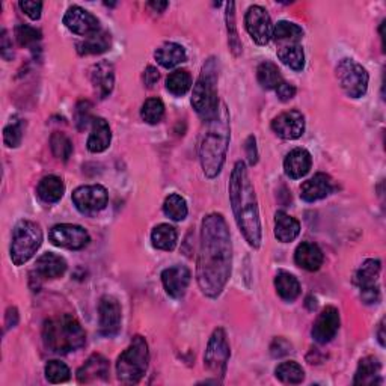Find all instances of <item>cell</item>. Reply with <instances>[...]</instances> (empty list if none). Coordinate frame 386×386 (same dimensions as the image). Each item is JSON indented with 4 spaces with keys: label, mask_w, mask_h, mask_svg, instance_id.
I'll return each instance as SVG.
<instances>
[{
    "label": "cell",
    "mask_w": 386,
    "mask_h": 386,
    "mask_svg": "<svg viewBox=\"0 0 386 386\" xmlns=\"http://www.w3.org/2000/svg\"><path fill=\"white\" fill-rule=\"evenodd\" d=\"M232 244L225 217L210 213L201 227V244L198 255L196 280L203 295L216 299L222 295L231 276Z\"/></svg>",
    "instance_id": "6da1fadb"
},
{
    "label": "cell",
    "mask_w": 386,
    "mask_h": 386,
    "mask_svg": "<svg viewBox=\"0 0 386 386\" xmlns=\"http://www.w3.org/2000/svg\"><path fill=\"white\" fill-rule=\"evenodd\" d=\"M229 203L234 219L243 234L244 240L254 249H260L263 240L261 220L255 189L249 178V172L244 161L239 160L231 172L229 178Z\"/></svg>",
    "instance_id": "7a4b0ae2"
},
{
    "label": "cell",
    "mask_w": 386,
    "mask_h": 386,
    "mask_svg": "<svg viewBox=\"0 0 386 386\" xmlns=\"http://www.w3.org/2000/svg\"><path fill=\"white\" fill-rule=\"evenodd\" d=\"M207 124L208 127L200 142V161L205 177L213 180L224 168L229 145V112L225 104H220L215 118Z\"/></svg>",
    "instance_id": "3957f363"
},
{
    "label": "cell",
    "mask_w": 386,
    "mask_h": 386,
    "mask_svg": "<svg viewBox=\"0 0 386 386\" xmlns=\"http://www.w3.org/2000/svg\"><path fill=\"white\" fill-rule=\"evenodd\" d=\"M45 348L57 355L76 352L86 343V334L79 320L69 314H61L45 320L42 327Z\"/></svg>",
    "instance_id": "277c9868"
},
{
    "label": "cell",
    "mask_w": 386,
    "mask_h": 386,
    "mask_svg": "<svg viewBox=\"0 0 386 386\" xmlns=\"http://www.w3.org/2000/svg\"><path fill=\"white\" fill-rule=\"evenodd\" d=\"M192 106L200 118L212 121L219 110L217 98V62L215 57H210L203 65L201 74L193 85Z\"/></svg>",
    "instance_id": "5b68a950"
},
{
    "label": "cell",
    "mask_w": 386,
    "mask_h": 386,
    "mask_svg": "<svg viewBox=\"0 0 386 386\" xmlns=\"http://www.w3.org/2000/svg\"><path fill=\"white\" fill-rule=\"evenodd\" d=\"M149 350L144 336L136 335L116 361V376L124 385H136L148 370Z\"/></svg>",
    "instance_id": "8992f818"
},
{
    "label": "cell",
    "mask_w": 386,
    "mask_h": 386,
    "mask_svg": "<svg viewBox=\"0 0 386 386\" xmlns=\"http://www.w3.org/2000/svg\"><path fill=\"white\" fill-rule=\"evenodd\" d=\"M42 243V229L33 220L23 219L14 227L11 240V260L16 266L28 263Z\"/></svg>",
    "instance_id": "52a82bcc"
},
{
    "label": "cell",
    "mask_w": 386,
    "mask_h": 386,
    "mask_svg": "<svg viewBox=\"0 0 386 386\" xmlns=\"http://www.w3.org/2000/svg\"><path fill=\"white\" fill-rule=\"evenodd\" d=\"M336 79L344 93L350 98L364 97L368 89L370 76L367 69L355 59L344 57L336 65Z\"/></svg>",
    "instance_id": "ba28073f"
},
{
    "label": "cell",
    "mask_w": 386,
    "mask_h": 386,
    "mask_svg": "<svg viewBox=\"0 0 386 386\" xmlns=\"http://www.w3.org/2000/svg\"><path fill=\"white\" fill-rule=\"evenodd\" d=\"M229 344L227 340V334L222 327H217L210 336V341L205 348L204 355V367L213 376H219L220 379L227 374V367L229 361Z\"/></svg>",
    "instance_id": "9c48e42d"
},
{
    "label": "cell",
    "mask_w": 386,
    "mask_h": 386,
    "mask_svg": "<svg viewBox=\"0 0 386 386\" xmlns=\"http://www.w3.org/2000/svg\"><path fill=\"white\" fill-rule=\"evenodd\" d=\"M49 240L57 248L80 251L88 246L91 237L89 232L84 227L73 224H61L55 225L49 231Z\"/></svg>",
    "instance_id": "30bf717a"
},
{
    "label": "cell",
    "mask_w": 386,
    "mask_h": 386,
    "mask_svg": "<svg viewBox=\"0 0 386 386\" xmlns=\"http://www.w3.org/2000/svg\"><path fill=\"white\" fill-rule=\"evenodd\" d=\"M108 191L100 184L80 186L73 192V203L81 215H96L108 205Z\"/></svg>",
    "instance_id": "8fae6325"
},
{
    "label": "cell",
    "mask_w": 386,
    "mask_h": 386,
    "mask_svg": "<svg viewBox=\"0 0 386 386\" xmlns=\"http://www.w3.org/2000/svg\"><path fill=\"white\" fill-rule=\"evenodd\" d=\"M244 25H246V30L251 35V38L259 45H266L272 40V20L263 6H251L246 17H244Z\"/></svg>",
    "instance_id": "7c38bea8"
},
{
    "label": "cell",
    "mask_w": 386,
    "mask_h": 386,
    "mask_svg": "<svg viewBox=\"0 0 386 386\" xmlns=\"http://www.w3.org/2000/svg\"><path fill=\"white\" fill-rule=\"evenodd\" d=\"M121 305L113 296H103L98 303V322L100 334L103 336H115L121 329Z\"/></svg>",
    "instance_id": "4fadbf2b"
},
{
    "label": "cell",
    "mask_w": 386,
    "mask_h": 386,
    "mask_svg": "<svg viewBox=\"0 0 386 386\" xmlns=\"http://www.w3.org/2000/svg\"><path fill=\"white\" fill-rule=\"evenodd\" d=\"M64 25L76 35L81 37H91V35L100 32V21L98 18L91 14L89 11L81 6H69L67 14L64 16Z\"/></svg>",
    "instance_id": "5bb4252c"
},
{
    "label": "cell",
    "mask_w": 386,
    "mask_h": 386,
    "mask_svg": "<svg viewBox=\"0 0 386 386\" xmlns=\"http://www.w3.org/2000/svg\"><path fill=\"white\" fill-rule=\"evenodd\" d=\"M272 130L285 140L299 139L305 132V116L299 110H288L272 121Z\"/></svg>",
    "instance_id": "9a60e30c"
},
{
    "label": "cell",
    "mask_w": 386,
    "mask_h": 386,
    "mask_svg": "<svg viewBox=\"0 0 386 386\" xmlns=\"http://www.w3.org/2000/svg\"><path fill=\"white\" fill-rule=\"evenodd\" d=\"M340 329V312L335 307H326L312 326V338L319 344L332 341Z\"/></svg>",
    "instance_id": "2e32d148"
},
{
    "label": "cell",
    "mask_w": 386,
    "mask_h": 386,
    "mask_svg": "<svg viewBox=\"0 0 386 386\" xmlns=\"http://www.w3.org/2000/svg\"><path fill=\"white\" fill-rule=\"evenodd\" d=\"M191 279V271L186 266H172L161 272L163 287H165L166 293L174 299H180L186 295Z\"/></svg>",
    "instance_id": "e0dca14e"
},
{
    "label": "cell",
    "mask_w": 386,
    "mask_h": 386,
    "mask_svg": "<svg viewBox=\"0 0 386 386\" xmlns=\"http://www.w3.org/2000/svg\"><path fill=\"white\" fill-rule=\"evenodd\" d=\"M335 191V183L327 174H315L300 187V198L305 203H315L329 196Z\"/></svg>",
    "instance_id": "ac0fdd59"
},
{
    "label": "cell",
    "mask_w": 386,
    "mask_h": 386,
    "mask_svg": "<svg viewBox=\"0 0 386 386\" xmlns=\"http://www.w3.org/2000/svg\"><path fill=\"white\" fill-rule=\"evenodd\" d=\"M109 378V361L103 355L93 353L86 362L77 370L79 383H93L100 380H108Z\"/></svg>",
    "instance_id": "d6986e66"
},
{
    "label": "cell",
    "mask_w": 386,
    "mask_h": 386,
    "mask_svg": "<svg viewBox=\"0 0 386 386\" xmlns=\"http://www.w3.org/2000/svg\"><path fill=\"white\" fill-rule=\"evenodd\" d=\"M312 166V157L305 148H295L290 151L284 160L285 175L291 180H299L310 172Z\"/></svg>",
    "instance_id": "ffe728a7"
},
{
    "label": "cell",
    "mask_w": 386,
    "mask_h": 386,
    "mask_svg": "<svg viewBox=\"0 0 386 386\" xmlns=\"http://www.w3.org/2000/svg\"><path fill=\"white\" fill-rule=\"evenodd\" d=\"M91 81L96 88L100 98H106L110 96L115 85V69L113 65L108 61H103L91 68Z\"/></svg>",
    "instance_id": "44dd1931"
},
{
    "label": "cell",
    "mask_w": 386,
    "mask_h": 386,
    "mask_svg": "<svg viewBox=\"0 0 386 386\" xmlns=\"http://www.w3.org/2000/svg\"><path fill=\"white\" fill-rule=\"evenodd\" d=\"M296 264L308 272H317L323 266V252L317 244L303 242L300 243L295 252Z\"/></svg>",
    "instance_id": "7402d4cb"
},
{
    "label": "cell",
    "mask_w": 386,
    "mask_h": 386,
    "mask_svg": "<svg viewBox=\"0 0 386 386\" xmlns=\"http://www.w3.org/2000/svg\"><path fill=\"white\" fill-rule=\"evenodd\" d=\"M35 272L42 279H56L67 272V261L61 255L52 252L42 254L35 264Z\"/></svg>",
    "instance_id": "603a6c76"
},
{
    "label": "cell",
    "mask_w": 386,
    "mask_h": 386,
    "mask_svg": "<svg viewBox=\"0 0 386 386\" xmlns=\"http://www.w3.org/2000/svg\"><path fill=\"white\" fill-rule=\"evenodd\" d=\"M112 133L108 121L104 118H93L92 120V130L88 139V149L91 153L97 154L103 153L110 147Z\"/></svg>",
    "instance_id": "cb8c5ba5"
},
{
    "label": "cell",
    "mask_w": 386,
    "mask_h": 386,
    "mask_svg": "<svg viewBox=\"0 0 386 386\" xmlns=\"http://www.w3.org/2000/svg\"><path fill=\"white\" fill-rule=\"evenodd\" d=\"M300 234L299 220L291 217L285 212H276L275 215V237L283 242L290 243L295 242Z\"/></svg>",
    "instance_id": "d4e9b609"
},
{
    "label": "cell",
    "mask_w": 386,
    "mask_h": 386,
    "mask_svg": "<svg viewBox=\"0 0 386 386\" xmlns=\"http://www.w3.org/2000/svg\"><path fill=\"white\" fill-rule=\"evenodd\" d=\"M380 370H382V365L378 358L374 356H367V358H362L359 361V365H358V370H356V374H355V380H353V385H376V383H380Z\"/></svg>",
    "instance_id": "484cf974"
},
{
    "label": "cell",
    "mask_w": 386,
    "mask_h": 386,
    "mask_svg": "<svg viewBox=\"0 0 386 386\" xmlns=\"http://www.w3.org/2000/svg\"><path fill=\"white\" fill-rule=\"evenodd\" d=\"M37 193L42 203L55 204L57 201H61V198L64 196L65 184L59 177H56V175H49V177H44L40 181L37 187Z\"/></svg>",
    "instance_id": "4316f807"
},
{
    "label": "cell",
    "mask_w": 386,
    "mask_h": 386,
    "mask_svg": "<svg viewBox=\"0 0 386 386\" xmlns=\"http://www.w3.org/2000/svg\"><path fill=\"white\" fill-rule=\"evenodd\" d=\"M154 57L163 68L169 69L184 62L187 56L183 45L177 42H165L154 52Z\"/></svg>",
    "instance_id": "83f0119b"
},
{
    "label": "cell",
    "mask_w": 386,
    "mask_h": 386,
    "mask_svg": "<svg viewBox=\"0 0 386 386\" xmlns=\"http://www.w3.org/2000/svg\"><path fill=\"white\" fill-rule=\"evenodd\" d=\"M112 38L110 33L108 32H97L91 35V37H86L84 41H80L77 44V53L80 56H89V55H100L108 52L110 49Z\"/></svg>",
    "instance_id": "f1b7e54d"
},
{
    "label": "cell",
    "mask_w": 386,
    "mask_h": 386,
    "mask_svg": "<svg viewBox=\"0 0 386 386\" xmlns=\"http://www.w3.org/2000/svg\"><path fill=\"white\" fill-rule=\"evenodd\" d=\"M276 53L279 61L295 72H302L305 67V53H303L300 42L278 45Z\"/></svg>",
    "instance_id": "f546056e"
},
{
    "label": "cell",
    "mask_w": 386,
    "mask_h": 386,
    "mask_svg": "<svg viewBox=\"0 0 386 386\" xmlns=\"http://www.w3.org/2000/svg\"><path fill=\"white\" fill-rule=\"evenodd\" d=\"M275 288L280 299L287 302H293L300 295V284L295 275H291L285 271L278 272L275 278Z\"/></svg>",
    "instance_id": "4dcf8cb0"
},
{
    "label": "cell",
    "mask_w": 386,
    "mask_h": 386,
    "mask_svg": "<svg viewBox=\"0 0 386 386\" xmlns=\"http://www.w3.org/2000/svg\"><path fill=\"white\" fill-rule=\"evenodd\" d=\"M380 268H382V266H380L379 260H374V259L365 260L358 268V272L355 273V284L361 290L374 287L379 279Z\"/></svg>",
    "instance_id": "1f68e13d"
},
{
    "label": "cell",
    "mask_w": 386,
    "mask_h": 386,
    "mask_svg": "<svg viewBox=\"0 0 386 386\" xmlns=\"http://www.w3.org/2000/svg\"><path fill=\"white\" fill-rule=\"evenodd\" d=\"M177 240L178 234L169 224H160L153 229V232H151L153 246L160 251H174L175 246H177Z\"/></svg>",
    "instance_id": "d6a6232c"
},
{
    "label": "cell",
    "mask_w": 386,
    "mask_h": 386,
    "mask_svg": "<svg viewBox=\"0 0 386 386\" xmlns=\"http://www.w3.org/2000/svg\"><path fill=\"white\" fill-rule=\"evenodd\" d=\"M302 37H303V29L300 26H297L296 23L284 21V20L278 21L272 32V38L279 45L300 42Z\"/></svg>",
    "instance_id": "836d02e7"
},
{
    "label": "cell",
    "mask_w": 386,
    "mask_h": 386,
    "mask_svg": "<svg viewBox=\"0 0 386 386\" xmlns=\"http://www.w3.org/2000/svg\"><path fill=\"white\" fill-rule=\"evenodd\" d=\"M276 378L287 385H299L305 379V371L295 361H288L279 364L275 370Z\"/></svg>",
    "instance_id": "e575fe53"
},
{
    "label": "cell",
    "mask_w": 386,
    "mask_h": 386,
    "mask_svg": "<svg viewBox=\"0 0 386 386\" xmlns=\"http://www.w3.org/2000/svg\"><path fill=\"white\" fill-rule=\"evenodd\" d=\"M192 88V76L186 69H175L166 79V89L175 97H183Z\"/></svg>",
    "instance_id": "d590c367"
},
{
    "label": "cell",
    "mask_w": 386,
    "mask_h": 386,
    "mask_svg": "<svg viewBox=\"0 0 386 386\" xmlns=\"http://www.w3.org/2000/svg\"><path fill=\"white\" fill-rule=\"evenodd\" d=\"M256 79H259V84L264 89H276L278 85L283 81V76L278 67L273 62H261L256 69Z\"/></svg>",
    "instance_id": "8d00e7d4"
},
{
    "label": "cell",
    "mask_w": 386,
    "mask_h": 386,
    "mask_svg": "<svg viewBox=\"0 0 386 386\" xmlns=\"http://www.w3.org/2000/svg\"><path fill=\"white\" fill-rule=\"evenodd\" d=\"M227 30H228V42H229V49L234 56H240L242 55V41L239 38V32H237V25H236V4L229 2L227 4Z\"/></svg>",
    "instance_id": "74e56055"
},
{
    "label": "cell",
    "mask_w": 386,
    "mask_h": 386,
    "mask_svg": "<svg viewBox=\"0 0 386 386\" xmlns=\"http://www.w3.org/2000/svg\"><path fill=\"white\" fill-rule=\"evenodd\" d=\"M163 213L175 222H181L187 217L189 210H187V204L183 196L178 193H172L166 198L165 204H163Z\"/></svg>",
    "instance_id": "f35d334b"
},
{
    "label": "cell",
    "mask_w": 386,
    "mask_h": 386,
    "mask_svg": "<svg viewBox=\"0 0 386 386\" xmlns=\"http://www.w3.org/2000/svg\"><path fill=\"white\" fill-rule=\"evenodd\" d=\"M140 116L148 124H159L165 116V104L160 98H148L140 109Z\"/></svg>",
    "instance_id": "ab89813d"
},
{
    "label": "cell",
    "mask_w": 386,
    "mask_h": 386,
    "mask_svg": "<svg viewBox=\"0 0 386 386\" xmlns=\"http://www.w3.org/2000/svg\"><path fill=\"white\" fill-rule=\"evenodd\" d=\"M50 148L56 159L67 161L73 154V144L64 133H53L50 137Z\"/></svg>",
    "instance_id": "60d3db41"
},
{
    "label": "cell",
    "mask_w": 386,
    "mask_h": 386,
    "mask_svg": "<svg viewBox=\"0 0 386 386\" xmlns=\"http://www.w3.org/2000/svg\"><path fill=\"white\" fill-rule=\"evenodd\" d=\"M23 140V121L18 116H13L9 124L4 128V142L9 148H17Z\"/></svg>",
    "instance_id": "b9f144b4"
},
{
    "label": "cell",
    "mask_w": 386,
    "mask_h": 386,
    "mask_svg": "<svg viewBox=\"0 0 386 386\" xmlns=\"http://www.w3.org/2000/svg\"><path fill=\"white\" fill-rule=\"evenodd\" d=\"M45 379L50 383H64L69 379V368L61 361H50L49 364L45 365Z\"/></svg>",
    "instance_id": "7bdbcfd3"
},
{
    "label": "cell",
    "mask_w": 386,
    "mask_h": 386,
    "mask_svg": "<svg viewBox=\"0 0 386 386\" xmlns=\"http://www.w3.org/2000/svg\"><path fill=\"white\" fill-rule=\"evenodd\" d=\"M16 38L21 47H33L41 41V32L28 25H20L16 28Z\"/></svg>",
    "instance_id": "ee69618b"
},
{
    "label": "cell",
    "mask_w": 386,
    "mask_h": 386,
    "mask_svg": "<svg viewBox=\"0 0 386 386\" xmlns=\"http://www.w3.org/2000/svg\"><path fill=\"white\" fill-rule=\"evenodd\" d=\"M91 109L92 104L89 101H80L76 106V113H74V121L79 130H84L86 128L89 120H91Z\"/></svg>",
    "instance_id": "f6af8a7d"
},
{
    "label": "cell",
    "mask_w": 386,
    "mask_h": 386,
    "mask_svg": "<svg viewBox=\"0 0 386 386\" xmlns=\"http://www.w3.org/2000/svg\"><path fill=\"white\" fill-rule=\"evenodd\" d=\"M20 8L23 9L30 20H40L41 17V11H42V4L41 2H30V0H21Z\"/></svg>",
    "instance_id": "bcb514c9"
},
{
    "label": "cell",
    "mask_w": 386,
    "mask_h": 386,
    "mask_svg": "<svg viewBox=\"0 0 386 386\" xmlns=\"http://www.w3.org/2000/svg\"><path fill=\"white\" fill-rule=\"evenodd\" d=\"M290 352H291V344L288 341H285L284 338H276L273 344L271 346V353L273 358L285 356Z\"/></svg>",
    "instance_id": "7dc6e473"
},
{
    "label": "cell",
    "mask_w": 386,
    "mask_h": 386,
    "mask_svg": "<svg viewBox=\"0 0 386 386\" xmlns=\"http://www.w3.org/2000/svg\"><path fill=\"white\" fill-rule=\"evenodd\" d=\"M275 91H276V96L280 101H290L296 96V88L293 85L285 84V81H280Z\"/></svg>",
    "instance_id": "c3c4849f"
},
{
    "label": "cell",
    "mask_w": 386,
    "mask_h": 386,
    "mask_svg": "<svg viewBox=\"0 0 386 386\" xmlns=\"http://www.w3.org/2000/svg\"><path fill=\"white\" fill-rule=\"evenodd\" d=\"M244 149H246V157L249 160V165H256L259 161V149H256V139L255 136H249L244 142Z\"/></svg>",
    "instance_id": "681fc988"
},
{
    "label": "cell",
    "mask_w": 386,
    "mask_h": 386,
    "mask_svg": "<svg viewBox=\"0 0 386 386\" xmlns=\"http://www.w3.org/2000/svg\"><path fill=\"white\" fill-rule=\"evenodd\" d=\"M361 299H362V302L367 303V305H373V303H378L380 300L379 287L374 285V287H370V288L361 290Z\"/></svg>",
    "instance_id": "f907efd6"
},
{
    "label": "cell",
    "mask_w": 386,
    "mask_h": 386,
    "mask_svg": "<svg viewBox=\"0 0 386 386\" xmlns=\"http://www.w3.org/2000/svg\"><path fill=\"white\" fill-rule=\"evenodd\" d=\"M160 79V74H159V69L156 67H147L145 69V74H144V81H145V85L148 88H153L157 81Z\"/></svg>",
    "instance_id": "816d5d0a"
},
{
    "label": "cell",
    "mask_w": 386,
    "mask_h": 386,
    "mask_svg": "<svg viewBox=\"0 0 386 386\" xmlns=\"http://www.w3.org/2000/svg\"><path fill=\"white\" fill-rule=\"evenodd\" d=\"M2 56L5 57L6 61H9L11 56H13V45H11V42H9L6 30L2 32Z\"/></svg>",
    "instance_id": "f5cc1de1"
},
{
    "label": "cell",
    "mask_w": 386,
    "mask_h": 386,
    "mask_svg": "<svg viewBox=\"0 0 386 386\" xmlns=\"http://www.w3.org/2000/svg\"><path fill=\"white\" fill-rule=\"evenodd\" d=\"M17 323H18V311L16 307H11L6 311V326L14 327L17 326Z\"/></svg>",
    "instance_id": "db71d44e"
},
{
    "label": "cell",
    "mask_w": 386,
    "mask_h": 386,
    "mask_svg": "<svg viewBox=\"0 0 386 386\" xmlns=\"http://www.w3.org/2000/svg\"><path fill=\"white\" fill-rule=\"evenodd\" d=\"M149 8H153L157 13H163L168 8V2H149L148 4Z\"/></svg>",
    "instance_id": "11a10c76"
},
{
    "label": "cell",
    "mask_w": 386,
    "mask_h": 386,
    "mask_svg": "<svg viewBox=\"0 0 386 386\" xmlns=\"http://www.w3.org/2000/svg\"><path fill=\"white\" fill-rule=\"evenodd\" d=\"M383 320L380 322V324H379V331H378V336H379V343H380V346L382 347H385V334H383Z\"/></svg>",
    "instance_id": "9f6ffc18"
}]
</instances>
